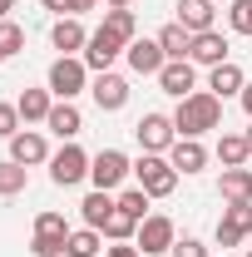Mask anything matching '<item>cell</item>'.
Here are the masks:
<instances>
[{"instance_id": "obj_1", "label": "cell", "mask_w": 252, "mask_h": 257, "mask_svg": "<svg viewBox=\"0 0 252 257\" xmlns=\"http://www.w3.org/2000/svg\"><path fill=\"white\" fill-rule=\"evenodd\" d=\"M173 128H178V139H203V134L222 128V99L208 94V89H193L188 99H178Z\"/></svg>"}, {"instance_id": "obj_2", "label": "cell", "mask_w": 252, "mask_h": 257, "mask_svg": "<svg viewBox=\"0 0 252 257\" xmlns=\"http://www.w3.org/2000/svg\"><path fill=\"white\" fill-rule=\"evenodd\" d=\"M134 178H139V188L149 193V198H168V193L178 188V168L168 163V154H139Z\"/></svg>"}, {"instance_id": "obj_3", "label": "cell", "mask_w": 252, "mask_h": 257, "mask_svg": "<svg viewBox=\"0 0 252 257\" xmlns=\"http://www.w3.org/2000/svg\"><path fill=\"white\" fill-rule=\"evenodd\" d=\"M45 89L55 99H74L89 89V64L79 60V55H60V60L50 64V79H45Z\"/></svg>"}, {"instance_id": "obj_4", "label": "cell", "mask_w": 252, "mask_h": 257, "mask_svg": "<svg viewBox=\"0 0 252 257\" xmlns=\"http://www.w3.org/2000/svg\"><path fill=\"white\" fill-rule=\"evenodd\" d=\"M134 242H139L144 257H163V252H173L178 227H173V218H163V213H149V218L139 223V232H134Z\"/></svg>"}, {"instance_id": "obj_5", "label": "cell", "mask_w": 252, "mask_h": 257, "mask_svg": "<svg viewBox=\"0 0 252 257\" xmlns=\"http://www.w3.org/2000/svg\"><path fill=\"white\" fill-rule=\"evenodd\" d=\"M134 139H139V149H144V154H168V149L178 144L173 114H144V119L134 124Z\"/></svg>"}, {"instance_id": "obj_6", "label": "cell", "mask_w": 252, "mask_h": 257, "mask_svg": "<svg viewBox=\"0 0 252 257\" xmlns=\"http://www.w3.org/2000/svg\"><path fill=\"white\" fill-rule=\"evenodd\" d=\"M84 178H89V154L79 144H64L60 154H50V183L55 188H74Z\"/></svg>"}, {"instance_id": "obj_7", "label": "cell", "mask_w": 252, "mask_h": 257, "mask_svg": "<svg viewBox=\"0 0 252 257\" xmlns=\"http://www.w3.org/2000/svg\"><path fill=\"white\" fill-rule=\"evenodd\" d=\"M129 173H134V163H129V154H119V149H99L94 159H89V183L104 188V193H114Z\"/></svg>"}, {"instance_id": "obj_8", "label": "cell", "mask_w": 252, "mask_h": 257, "mask_svg": "<svg viewBox=\"0 0 252 257\" xmlns=\"http://www.w3.org/2000/svg\"><path fill=\"white\" fill-rule=\"evenodd\" d=\"M124 50H129V45H124V40H119V35H109V30H104V25H99V30L89 35V45H84V55H79V60L89 64L94 74H104V69H114V60H119Z\"/></svg>"}, {"instance_id": "obj_9", "label": "cell", "mask_w": 252, "mask_h": 257, "mask_svg": "<svg viewBox=\"0 0 252 257\" xmlns=\"http://www.w3.org/2000/svg\"><path fill=\"white\" fill-rule=\"evenodd\" d=\"M89 94H94V104L104 109V114H119V109L129 104V79L114 74V69H104V74L89 79Z\"/></svg>"}, {"instance_id": "obj_10", "label": "cell", "mask_w": 252, "mask_h": 257, "mask_svg": "<svg viewBox=\"0 0 252 257\" xmlns=\"http://www.w3.org/2000/svg\"><path fill=\"white\" fill-rule=\"evenodd\" d=\"M158 89L173 94V99H188L193 89H198V64L193 60H168L158 69Z\"/></svg>"}, {"instance_id": "obj_11", "label": "cell", "mask_w": 252, "mask_h": 257, "mask_svg": "<svg viewBox=\"0 0 252 257\" xmlns=\"http://www.w3.org/2000/svg\"><path fill=\"white\" fill-rule=\"evenodd\" d=\"M218 247H237L242 237H252V203H237V208H222L218 218Z\"/></svg>"}, {"instance_id": "obj_12", "label": "cell", "mask_w": 252, "mask_h": 257, "mask_svg": "<svg viewBox=\"0 0 252 257\" xmlns=\"http://www.w3.org/2000/svg\"><path fill=\"white\" fill-rule=\"evenodd\" d=\"M10 144V159L25 163V168H35V163H50V144H45V134L40 128H20L15 139H5Z\"/></svg>"}, {"instance_id": "obj_13", "label": "cell", "mask_w": 252, "mask_h": 257, "mask_svg": "<svg viewBox=\"0 0 252 257\" xmlns=\"http://www.w3.org/2000/svg\"><path fill=\"white\" fill-rule=\"evenodd\" d=\"M50 45H55L60 55H84V45H89V30L79 25V15H60V20L50 25Z\"/></svg>"}, {"instance_id": "obj_14", "label": "cell", "mask_w": 252, "mask_h": 257, "mask_svg": "<svg viewBox=\"0 0 252 257\" xmlns=\"http://www.w3.org/2000/svg\"><path fill=\"white\" fill-rule=\"evenodd\" d=\"M45 128H50L55 139H64V144H74V139H79V128H84V114L74 109V99H55V109H50Z\"/></svg>"}, {"instance_id": "obj_15", "label": "cell", "mask_w": 252, "mask_h": 257, "mask_svg": "<svg viewBox=\"0 0 252 257\" xmlns=\"http://www.w3.org/2000/svg\"><path fill=\"white\" fill-rule=\"evenodd\" d=\"M188 60H193V64H203V69H213V64H227V60H232V55H227V35H218V30L193 35Z\"/></svg>"}, {"instance_id": "obj_16", "label": "cell", "mask_w": 252, "mask_h": 257, "mask_svg": "<svg viewBox=\"0 0 252 257\" xmlns=\"http://www.w3.org/2000/svg\"><path fill=\"white\" fill-rule=\"evenodd\" d=\"M124 60H129L134 74H154V79H158V69L168 64V55H163V45H158V40H134V45L124 50Z\"/></svg>"}, {"instance_id": "obj_17", "label": "cell", "mask_w": 252, "mask_h": 257, "mask_svg": "<svg viewBox=\"0 0 252 257\" xmlns=\"http://www.w3.org/2000/svg\"><path fill=\"white\" fill-rule=\"evenodd\" d=\"M242 84H247V74H242V64H213L208 69V94H218V99H232V94H242Z\"/></svg>"}, {"instance_id": "obj_18", "label": "cell", "mask_w": 252, "mask_h": 257, "mask_svg": "<svg viewBox=\"0 0 252 257\" xmlns=\"http://www.w3.org/2000/svg\"><path fill=\"white\" fill-rule=\"evenodd\" d=\"M168 163H173L178 173H203V168H208V149H203V139H178V144L168 149Z\"/></svg>"}, {"instance_id": "obj_19", "label": "cell", "mask_w": 252, "mask_h": 257, "mask_svg": "<svg viewBox=\"0 0 252 257\" xmlns=\"http://www.w3.org/2000/svg\"><path fill=\"white\" fill-rule=\"evenodd\" d=\"M218 198L227 203V208H237V203H252V168H222Z\"/></svg>"}, {"instance_id": "obj_20", "label": "cell", "mask_w": 252, "mask_h": 257, "mask_svg": "<svg viewBox=\"0 0 252 257\" xmlns=\"http://www.w3.org/2000/svg\"><path fill=\"white\" fill-rule=\"evenodd\" d=\"M218 0H178V25L183 30H193V35H203V30H213V10Z\"/></svg>"}, {"instance_id": "obj_21", "label": "cell", "mask_w": 252, "mask_h": 257, "mask_svg": "<svg viewBox=\"0 0 252 257\" xmlns=\"http://www.w3.org/2000/svg\"><path fill=\"white\" fill-rule=\"evenodd\" d=\"M15 109H20V119H25V124H45V119H50V109H55V94H50V89H20Z\"/></svg>"}, {"instance_id": "obj_22", "label": "cell", "mask_w": 252, "mask_h": 257, "mask_svg": "<svg viewBox=\"0 0 252 257\" xmlns=\"http://www.w3.org/2000/svg\"><path fill=\"white\" fill-rule=\"evenodd\" d=\"M114 208H119V198H114V193H104V188H94L84 203H79V218H84V227H104Z\"/></svg>"}, {"instance_id": "obj_23", "label": "cell", "mask_w": 252, "mask_h": 257, "mask_svg": "<svg viewBox=\"0 0 252 257\" xmlns=\"http://www.w3.org/2000/svg\"><path fill=\"white\" fill-rule=\"evenodd\" d=\"M158 45H163V55H168V60H188L193 30H183V25L173 20V25H163V30H158Z\"/></svg>"}, {"instance_id": "obj_24", "label": "cell", "mask_w": 252, "mask_h": 257, "mask_svg": "<svg viewBox=\"0 0 252 257\" xmlns=\"http://www.w3.org/2000/svg\"><path fill=\"white\" fill-rule=\"evenodd\" d=\"M64 257H104V232H99V227H79V232H69Z\"/></svg>"}, {"instance_id": "obj_25", "label": "cell", "mask_w": 252, "mask_h": 257, "mask_svg": "<svg viewBox=\"0 0 252 257\" xmlns=\"http://www.w3.org/2000/svg\"><path fill=\"white\" fill-rule=\"evenodd\" d=\"M247 139H242V134H222L218 139V163L222 168H247Z\"/></svg>"}, {"instance_id": "obj_26", "label": "cell", "mask_w": 252, "mask_h": 257, "mask_svg": "<svg viewBox=\"0 0 252 257\" xmlns=\"http://www.w3.org/2000/svg\"><path fill=\"white\" fill-rule=\"evenodd\" d=\"M25 183H30V168H25V163H15V159L0 163V198H20Z\"/></svg>"}, {"instance_id": "obj_27", "label": "cell", "mask_w": 252, "mask_h": 257, "mask_svg": "<svg viewBox=\"0 0 252 257\" xmlns=\"http://www.w3.org/2000/svg\"><path fill=\"white\" fill-rule=\"evenodd\" d=\"M104 30L119 35L124 45H134V40H139V15H134V10H104Z\"/></svg>"}, {"instance_id": "obj_28", "label": "cell", "mask_w": 252, "mask_h": 257, "mask_svg": "<svg viewBox=\"0 0 252 257\" xmlns=\"http://www.w3.org/2000/svg\"><path fill=\"white\" fill-rule=\"evenodd\" d=\"M99 232H104V237H109V242H134V232H139V223H134V218H129L124 208H114V213H109V223L99 227Z\"/></svg>"}, {"instance_id": "obj_29", "label": "cell", "mask_w": 252, "mask_h": 257, "mask_svg": "<svg viewBox=\"0 0 252 257\" xmlns=\"http://www.w3.org/2000/svg\"><path fill=\"white\" fill-rule=\"evenodd\" d=\"M35 232H40V237H69L74 227L64 223V213H55V208H45V213L35 218Z\"/></svg>"}, {"instance_id": "obj_30", "label": "cell", "mask_w": 252, "mask_h": 257, "mask_svg": "<svg viewBox=\"0 0 252 257\" xmlns=\"http://www.w3.org/2000/svg\"><path fill=\"white\" fill-rule=\"evenodd\" d=\"M119 208H124L134 223H144V218H149V193H144V188H124V193H119Z\"/></svg>"}, {"instance_id": "obj_31", "label": "cell", "mask_w": 252, "mask_h": 257, "mask_svg": "<svg viewBox=\"0 0 252 257\" xmlns=\"http://www.w3.org/2000/svg\"><path fill=\"white\" fill-rule=\"evenodd\" d=\"M0 50H5V60L25 50V30H20L15 20H0Z\"/></svg>"}, {"instance_id": "obj_32", "label": "cell", "mask_w": 252, "mask_h": 257, "mask_svg": "<svg viewBox=\"0 0 252 257\" xmlns=\"http://www.w3.org/2000/svg\"><path fill=\"white\" fill-rule=\"evenodd\" d=\"M227 25H232V35H252V0H232Z\"/></svg>"}, {"instance_id": "obj_33", "label": "cell", "mask_w": 252, "mask_h": 257, "mask_svg": "<svg viewBox=\"0 0 252 257\" xmlns=\"http://www.w3.org/2000/svg\"><path fill=\"white\" fill-rule=\"evenodd\" d=\"M25 128V119H20V109L15 104H0V139H15Z\"/></svg>"}, {"instance_id": "obj_34", "label": "cell", "mask_w": 252, "mask_h": 257, "mask_svg": "<svg viewBox=\"0 0 252 257\" xmlns=\"http://www.w3.org/2000/svg\"><path fill=\"white\" fill-rule=\"evenodd\" d=\"M168 257H208V242H198V237H178Z\"/></svg>"}, {"instance_id": "obj_35", "label": "cell", "mask_w": 252, "mask_h": 257, "mask_svg": "<svg viewBox=\"0 0 252 257\" xmlns=\"http://www.w3.org/2000/svg\"><path fill=\"white\" fill-rule=\"evenodd\" d=\"M104 257H144V252H139V242H114V247H104Z\"/></svg>"}, {"instance_id": "obj_36", "label": "cell", "mask_w": 252, "mask_h": 257, "mask_svg": "<svg viewBox=\"0 0 252 257\" xmlns=\"http://www.w3.org/2000/svg\"><path fill=\"white\" fill-rule=\"evenodd\" d=\"M94 5H99V0H74V5H69V15H89Z\"/></svg>"}, {"instance_id": "obj_37", "label": "cell", "mask_w": 252, "mask_h": 257, "mask_svg": "<svg viewBox=\"0 0 252 257\" xmlns=\"http://www.w3.org/2000/svg\"><path fill=\"white\" fill-rule=\"evenodd\" d=\"M40 5H45V10H55V15H64V10H69L74 0H40Z\"/></svg>"}, {"instance_id": "obj_38", "label": "cell", "mask_w": 252, "mask_h": 257, "mask_svg": "<svg viewBox=\"0 0 252 257\" xmlns=\"http://www.w3.org/2000/svg\"><path fill=\"white\" fill-rule=\"evenodd\" d=\"M237 99H242V109H247V119H252V79L242 84V94H237Z\"/></svg>"}, {"instance_id": "obj_39", "label": "cell", "mask_w": 252, "mask_h": 257, "mask_svg": "<svg viewBox=\"0 0 252 257\" xmlns=\"http://www.w3.org/2000/svg\"><path fill=\"white\" fill-rule=\"evenodd\" d=\"M134 0H104V10H129Z\"/></svg>"}, {"instance_id": "obj_40", "label": "cell", "mask_w": 252, "mask_h": 257, "mask_svg": "<svg viewBox=\"0 0 252 257\" xmlns=\"http://www.w3.org/2000/svg\"><path fill=\"white\" fill-rule=\"evenodd\" d=\"M10 10H15V0H0V20H10Z\"/></svg>"}, {"instance_id": "obj_41", "label": "cell", "mask_w": 252, "mask_h": 257, "mask_svg": "<svg viewBox=\"0 0 252 257\" xmlns=\"http://www.w3.org/2000/svg\"><path fill=\"white\" fill-rule=\"evenodd\" d=\"M242 139H247V154H252V128H247V134H242Z\"/></svg>"}, {"instance_id": "obj_42", "label": "cell", "mask_w": 252, "mask_h": 257, "mask_svg": "<svg viewBox=\"0 0 252 257\" xmlns=\"http://www.w3.org/2000/svg\"><path fill=\"white\" fill-rule=\"evenodd\" d=\"M0 60H5V50H0Z\"/></svg>"}, {"instance_id": "obj_43", "label": "cell", "mask_w": 252, "mask_h": 257, "mask_svg": "<svg viewBox=\"0 0 252 257\" xmlns=\"http://www.w3.org/2000/svg\"><path fill=\"white\" fill-rule=\"evenodd\" d=\"M247 257H252V247H247Z\"/></svg>"}]
</instances>
